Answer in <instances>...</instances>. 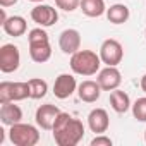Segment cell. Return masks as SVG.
Listing matches in <instances>:
<instances>
[{
  "label": "cell",
  "mask_w": 146,
  "mask_h": 146,
  "mask_svg": "<svg viewBox=\"0 0 146 146\" xmlns=\"http://www.w3.org/2000/svg\"><path fill=\"white\" fill-rule=\"evenodd\" d=\"M129 16H131L129 7L124 4H113L107 9V17L112 24H124L129 19Z\"/></svg>",
  "instance_id": "17"
},
{
  "label": "cell",
  "mask_w": 146,
  "mask_h": 146,
  "mask_svg": "<svg viewBox=\"0 0 146 146\" xmlns=\"http://www.w3.org/2000/svg\"><path fill=\"white\" fill-rule=\"evenodd\" d=\"M31 19L38 26L48 28V26H53L58 21V14H57V9H53L52 5L40 4V5H36V7L31 9Z\"/></svg>",
  "instance_id": "8"
},
{
  "label": "cell",
  "mask_w": 146,
  "mask_h": 146,
  "mask_svg": "<svg viewBox=\"0 0 146 146\" xmlns=\"http://www.w3.org/2000/svg\"><path fill=\"white\" fill-rule=\"evenodd\" d=\"M28 84H29V98H33V100H40V98H43V96L46 95V91H48V84H46V81H43V79H40V78L29 79Z\"/></svg>",
  "instance_id": "20"
},
{
  "label": "cell",
  "mask_w": 146,
  "mask_h": 146,
  "mask_svg": "<svg viewBox=\"0 0 146 146\" xmlns=\"http://www.w3.org/2000/svg\"><path fill=\"white\" fill-rule=\"evenodd\" d=\"M29 2H43V0H29Z\"/></svg>",
  "instance_id": "27"
},
{
  "label": "cell",
  "mask_w": 146,
  "mask_h": 146,
  "mask_svg": "<svg viewBox=\"0 0 146 146\" xmlns=\"http://www.w3.org/2000/svg\"><path fill=\"white\" fill-rule=\"evenodd\" d=\"M58 46L64 53L72 55L81 48V35L78 29H64L58 38Z\"/></svg>",
  "instance_id": "11"
},
{
  "label": "cell",
  "mask_w": 146,
  "mask_h": 146,
  "mask_svg": "<svg viewBox=\"0 0 146 146\" xmlns=\"http://www.w3.org/2000/svg\"><path fill=\"white\" fill-rule=\"evenodd\" d=\"M55 4L58 9H62L65 12H72L81 5V0H55Z\"/></svg>",
  "instance_id": "22"
},
{
  "label": "cell",
  "mask_w": 146,
  "mask_h": 146,
  "mask_svg": "<svg viewBox=\"0 0 146 146\" xmlns=\"http://www.w3.org/2000/svg\"><path fill=\"white\" fill-rule=\"evenodd\" d=\"M76 88H78V83H76V78L74 76H70V74H60L55 79L53 95L58 100H65V98H69L72 93L76 91Z\"/></svg>",
  "instance_id": "12"
},
{
  "label": "cell",
  "mask_w": 146,
  "mask_h": 146,
  "mask_svg": "<svg viewBox=\"0 0 146 146\" xmlns=\"http://www.w3.org/2000/svg\"><path fill=\"white\" fill-rule=\"evenodd\" d=\"M91 146H112V139H110L108 136L98 134L96 137L91 139Z\"/></svg>",
  "instance_id": "23"
},
{
  "label": "cell",
  "mask_w": 146,
  "mask_h": 146,
  "mask_svg": "<svg viewBox=\"0 0 146 146\" xmlns=\"http://www.w3.org/2000/svg\"><path fill=\"white\" fill-rule=\"evenodd\" d=\"M9 137H11L12 144H16V146H35L40 141V132L31 124L17 122V124L11 125Z\"/></svg>",
  "instance_id": "4"
},
{
  "label": "cell",
  "mask_w": 146,
  "mask_h": 146,
  "mask_svg": "<svg viewBox=\"0 0 146 146\" xmlns=\"http://www.w3.org/2000/svg\"><path fill=\"white\" fill-rule=\"evenodd\" d=\"M53 139L58 146H76L84 136V125L79 119L60 112L53 124Z\"/></svg>",
  "instance_id": "1"
},
{
  "label": "cell",
  "mask_w": 146,
  "mask_h": 146,
  "mask_svg": "<svg viewBox=\"0 0 146 146\" xmlns=\"http://www.w3.org/2000/svg\"><path fill=\"white\" fill-rule=\"evenodd\" d=\"M14 4H17V0H0V5L2 7H11Z\"/></svg>",
  "instance_id": "24"
},
{
  "label": "cell",
  "mask_w": 146,
  "mask_h": 146,
  "mask_svg": "<svg viewBox=\"0 0 146 146\" xmlns=\"http://www.w3.org/2000/svg\"><path fill=\"white\" fill-rule=\"evenodd\" d=\"M100 58H102L103 64L117 67L122 62V58H124V48H122V45L117 40H113V38L105 40L102 43V46H100Z\"/></svg>",
  "instance_id": "6"
},
{
  "label": "cell",
  "mask_w": 146,
  "mask_h": 146,
  "mask_svg": "<svg viewBox=\"0 0 146 146\" xmlns=\"http://www.w3.org/2000/svg\"><path fill=\"white\" fill-rule=\"evenodd\" d=\"M110 105H112V108H113L117 113H125V112L131 108L129 95H127L125 91L113 90V91L110 93Z\"/></svg>",
  "instance_id": "18"
},
{
  "label": "cell",
  "mask_w": 146,
  "mask_h": 146,
  "mask_svg": "<svg viewBox=\"0 0 146 146\" xmlns=\"http://www.w3.org/2000/svg\"><path fill=\"white\" fill-rule=\"evenodd\" d=\"M102 86L98 84V81H91V79H88V81H83L79 86H78V95H79V98L83 100V102H86V103H95L98 98H100V95H102Z\"/></svg>",
  "instance_id": "14"
},
{
  "label": "cell",
  "mask_w": 146,
  "mask_h": 146,
  "mask_svg": "<svg viewBox=\"0 0 146 146\" xmlns=\"http://www.w3.org/2000/svg\"><path fill=\"white\" fill-rule=\"evenodd\" d=\"M98 84L102 86L103 91H113L120 86L122 83V76H120V70L115 65H107L105 69L100 70L98 74Z\"/></svg>",
  "instance_id": "9"
},
{
  "label": "cell",
  "mask_w": 146,
  "mask_h": 146,
  "mask_svg": "<svg viewBox=\"0 0 146 146\" xmlns=\"http://www.w3.org/2000/svg\"><path fill=\"white\" fill-rule=\"evenodd\" d=\"M102 64L100 55L91 50H78L70 57V69L79 76H93L98 72Z\"/></svg>",
  "instance_id": "3"
},
{
  "label": "cell",
  "mask_w": 146,
  "mask_h": 146,
  "mask_svg": "<svg viewBox=\"0 0 146 146\" xmlns=\"http://www.w3.org/2000/svg\"><path fill=\"white\" fill-rule=\"evenodd\" d=\"M141 90H143V91L146 93V74H144V76L141 78Z\"/></svg>",
  "instance_id": "25"
},
{
  "label": "cell",
  "mask_w": 146,
  "mask_h": 146,
  "mask_svg": "<svg viewBox=\"0 0 146 146\" xmlns=\"http://www.w3.org/2000/svg\"><path fill=\"white\" fill-rule=\"evenodd\" d=\"M132 115L139 122H146V96L137 98L132 105Z\"/></svg>",
  "instance_id": "21"
},
{
  "label": "cell",
  "mask_w": 146,
  "mask_h": 146,
  "mask_svg": "<svg viewBox=\"0 0 146 146\" xmlns=\"http://www.w3.org/2000/svg\"><path fill=\"white\" fill-rule=\"evenodd\" d=\"M4 31L9 35V36H14V38H19L26 33L28 29V24H26V19L21 17V16H11L4 21L2 24Z\"/></svg>",
  "instance_id": "16"
},
{
  "label": "cell",
  "mask_w": 146,
  "mask_h": 146,
  "mask_svg": "<svg viewBox=\"0 0 146 146\" xmlns=\"http://www.w3.org/2000/svg\"><path fill=\"white\" fill-rule=\"evenodd\" d=\"M81 11L88 17H100L102 14L107 12L103 0H81Z\"/></svg>",
  "instance_id": "19"
},
{
  "label": "cell",
  "mask_w": 146,
  "mask_h": 146,
  "mask_svg": "<svg viewBox=\"0 0 146 146\" xmlns=\"http://www.w3.org/2000/svg\"><path fill=\"white\" fill-rule=\"evenodd\" d=\"M58 113H60L58 107H55V105H52V103H45V105L38 107L35 119H36V124H38L41 129L52 131V129H53V124H55V119L58 117Z\"/></svg>",
  "instance_id": "10"
},
{
  "label": "cell",
  "mask_w": 146,
  "mask_h": 146,
  "mask_svg": "<svg viewBox=\"0 0 146 146\" xmlns=\"http://www.w3.org/2000/svg\"><path fill=\"white\" fill-rule=\"evenodd\" d=\"M0 17H2V24H4V21L7 19V16H5V11H4V9L0 11Z\"/></svg>",
  "instance_id": "26"
},
{
  "label": "cell",
  "mask_w": 146,
  "mask_h": 146,
  "mask_svg": "<svg viewBox=\"0 0 146 146\" xmlns=\"http://www.w3.org/2000/svg\"><path fill=\"white\" fill-rule=\"evenodd\" d=\"M88 125L90 129L95 132V134H103L107 132L108 125H110V119H108V113L107 110L103 108H95L90 112L88 115Z\"/></svg>",
  "instance_id": "13"
},
{
  "label": "cell",
  "mask_w": 146,
  "mask_h": 146,
  "mask_svg": "<svg viewBox=\"0 0 146 146\" xmlns=\"http://www.w3.org/2000/svg\"><path fill=\"white\" fill-rule=\"evenodd\" d=\"M144 36H146V29H144Z\"/></svg>",
  "instance_id": "29"
},
{
  "label": "cell",
  "mask_w": 146,
  "mask_h": 146,
  "mask_svg": "<svg viewBox=\"0 0 146 146\" xmlns=\"http://www.w3.org/2000/svg\"><path fill=\"white\" fill-rule=\"evenodd\" d=\"M19 64H21L19 48L12 43H5L0 48V70L5 74H11V72L19 69Z\"/></svg>",
  "instance_id": "7"
},
{
  "label": "cell",
  "mask_w": 146,
  "mask_h": 146,
  "mask_svg": "<svg viewBox=\"0 0 146 146\" xmlns=\"http://www.w3.org/2000/svg\"><path fill=\"white\" fill-rule=\"evenodd\" d=\"M28 43H29V55L35 62L43 64L52 57V46L45 29L41 28L31 29L28 35Z\"/></svg>",
  "instance_id": "2"
},
{
  "label": "cell",
  "mask_w": 146,
  "mask_h": 146,
  "mask_svg": "<svg viewBox=\"0 0 146 146\" xmlns=\"http://www.w3.org/2000/svg\"><path fill=\"white\" fill-rule=\"evenodd\" d=\"M0 120H2L4 125L11 127L23 120V110L17 105H14V102H5L0 107Z\"/></svg>",
  "instance_id": "15"
},
{
  "label": "cell",
  "mask_w": 146,
  "mask_h": 146,
  "mask_svg": "<svg viewBox=\"0 0 146 146\" xmlns=\"http://www.w3.org/2000/svg\"><path fill=\"white\" fill-rule=\"evenodd\" d=\"M29 98V84L28 83H0V103L5 102H21Z\"/></svg>",
  "instance_id": "5"
},
{
  "label": "cell",
  "mask_w": 146,
  "mask_h": 146,
  "mask_svg": "<svg viewBox=\"0 0 146 146\" xmlns=\"http://www.w3.org/2000/svg\"><path fill=\"white\" fill-rule=\"evenodd\" d=\"M144 141H146V131H144Z\"/></svg>",
  "instance_id": "28"
}]
</instances>
